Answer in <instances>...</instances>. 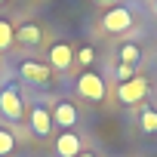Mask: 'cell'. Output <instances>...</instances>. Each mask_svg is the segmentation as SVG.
I'll return each mask as SVG.
<instances>
[{
	"mask_svg": "<svg viewBox=\"0 0 157 157\" xmlns=\"http://www.w3.org/2000/svg\"><path fill=\"white\" fill-rule=\"evenodd\" d=\"M145 96H148V80H145V77H129V80H123L117 86V99L123 105H136Z\"/></svg>",
	"mask_w": 157,
	"mask_h": 157,
	"instance_id": "6da1fadb",
	"label": "cell"
},
{
	"mask_svg": "<svg viewBox=\"0 0 157 157\" xmlns=\"http://www.w3.org/2000/svg\"><path fill=\"white\" fill-rule=\"evenodd\" d=\"M77 93H80L83 99H90V102H102L105 99V80H102L99 74L86 71V74L77 77Z\"/></svg>",
	"mask_w": 157,
	"mask_h": 157,
	"instance_id": "7a4b0ae2",
	"label": "cell"
},
{
	"mask_svg": "<svg viewBox=\"0 0 157 157\" xmlns=\"http://www.w3.org/2000/svg\"><path fill=\"white\" fill-rule=\"evenodd\" d=\"M102 28H105L108 34H123V31H129V28H132V13H129V10H123V6H114V10H108V13H105Z\"/></svg>",
	"mask_w": 157,
	"mask_h": 157,
	"instance_id": "3957f363",
	"label": "cell"
},
{
	"mask_svg": "<svg viewBox=\"0 0 157 157\" xmlns=\"http://www.w3.org/2000/svg\"><path fill=\"white\" fill-rule=\"evenodd\" d=\"M0 111H3L10 120H22L25 114V105H22V96L16 86H6L3 93H0Z\"/></svg>",
	"mask_w": 157,
	"mask_h": 157,
	"instance_id": "277c9868",
	"label": "cell"
},
{
	"mask_svg": "<svg viewBox=\"0 0 157 157\" xmlns=\"http://www.w3.org/2000/svg\"><path fill=\"white\" fill-rule=\"evenodd\" d=\"M31 132L40 139H46L52 132V114L46 108H31Z\"/></svg>",
	"mask_w": 157,
	"mask_h": 157,
	"instance_id": "5b68a950",
	"label": "cell"
},
{
	"mask_svg": "<svg viewBox=\"0 0 157 157\" xmlns=\"http://www.w3.org/2000/svg\"><path fill=\"white\" fill-rule=\"evenodd\" d=\"M16 40H19L22 46H37V43L43 40V31H40V25L25 22V25H19V28H16Z\"/></svg>",
	"mask_w": 157,
	"mask_h": 157,
	"instance_id": "8992f818",
	"label": "cell"
},
{
	"mask_svg": "<svg viewBox=\"0 0 157 157\" xmlns=\"http://www.w3.org/2000/svg\"><path fill=\"white\" fill-rule=\"evenodd\" d=\"M56 154L59 157H77L80 154V139H77L74 132H62L56 139Z\"/></svg>",
	"mask_w": 157,
	"mask_h": 157,
	"instance_id": "52a82bcc",
	"label": "cell"
},
{
	"mask_svg": "<svg viewBox=\"0 0 157 157\" xmlns=\"http://www.w3.org/2000/svg\"><path fill=\"white\" fill-rule=\"evenodd\" d=\"M52 120H56L59 126H65V129H71V126L77 123V108H74L71 102H59V105L52 108Z\"/></svg>",
	"mask_w": 157,
	"mask_h": 157,
	"instance_id": "ba28073f",
	"label": "cell"
},
{
	"mask_svg": "<svg viewBox=\"0 0 157 157\" xmlns=\"http://www.w3.org/2000/svg\"><path fill=\"white\" fill-rule=\"evenodd\" d=\"M71 46L68 43H56L52 49H49V62H52V68H59V71H65V68H71Z\"/></svg>",
	"mask_w": 157,
	"mask_h": 157,
	"instance_id": "9c48e42d",
	"label": "cell"
},
{
	"mask_svg": "<svg viewBox=\"0 0 157 157\" xmlns=\"http://www.w3.org/2000/svg\"><path fill=\"white\" fill-rule=\"evenodd\" d=\"M22 77L31 83H46L49 80V68L46 65H37V62H25L22 65Z\"/></svg>",
	"mask_w": 157,
	"mask_h": 157,
	"instance_id": "30bf717a",
	"label": "cell"
},
{
	"mask_svg": "<svg viewBox=\"0 0 157 157\" xmlns=\"http://www.w3.org/2000/svg\"><path fill=\"white\" fill-rule=\"evenodd\" d=\"M13 40H16V28H13L6 19H0V52L10 49V46H13Z\"/></svg>",
	"mask_w": 157,
	"mask_h": 157,
	"instance_id": "8fae6325",
	"label": "cell"
},
{
	"mask_svg": "<svg viewBox=\"0 0 157 157\" xmlns=\"http://www.w3.org/2000/svg\"><path fill=\"white\" fill-rule=\"evenodd\" d=\"M139 56H142V52H139L136 43H123V46H120V62H123V65H136Z\"/></svg>",
	"mask_w": 157,
	"mask_h": 157,
	"instance_id": "7c38bea8",
	"label": "cell"
},
{
	"mask_svg": "<svg viewBox=\"0 0 157 157\" xmlns=\"http://www.w3.org/2000/svg\"><path fill=\"white\" fill-rule=\"evenodd\" d=\"M13 151H16V136L6 132V129H0V157H6Z\"/></svg>",
	"mask_w": 157,
	"mask_h": 157,
	"instance_id": "4fadbf2b",
	"label": "cell"
},
{
	"mask_svg": "<svg viewBox=\"0 0 157 157\" xmlns=\"http://www.w3.org/2000/svg\"><path fill=\"white\" fill-rule=\"evenodd\" d=\"M142 129L145 132H157V111H142Z\"/></svg>",
	"mask_w": 157,
	"mask_h": 157,
	"instance_id": "5bb4252c",
	"label": "cell"
},
{
	"mask_svg": "<svg viewBox=\"0 0 157 157\" xmlns=\"http://www.w3.org/2000/svg\"><path fill=\"white\" fill-rule=\"evenodd\" d=\"M129 77H136V74H132V65H123V62H120V65H117V83L129 80Z\"/></svg>",
	"mask_w": 157,
	"mask_h": 157,
	"instance_id": "9a60e30c",
	"label": "cell"
},
{
	"mask_svg": "<svg viewBox=\"0 0 157 157\" xmlns=\"http://www.w3.org/2000/svg\"><path fill=\"white\" fill-rule=\"evenodd\" d=\"M77 62L80 65H93V46H83L80 52H77Z\"/></svg>",
	"mask_w": 157,
	"mask_h": 157,
	"instance_id": "2e32d148",
	"label": "cell"
},
{
	"mask_svg": "<svg viewBox=\"0 0 157 157\" xmlns=\"http://www.w3.org/2000/svg\"><path fill=\"white\" fill-rule=\"evenodd\" d=\"M96 3H102V6H117V0H96Z\"/></svg>",
	"mask_w": 157,
	"mask_h": 157,
	"instance_id": "e0dca14e",
	"label": "cell"
},
{
	"mask_svg": "<svg viewBox=\"0 0 157 157\" xmlns=\"http://www.w3.org/2000/svg\"><path fill=\"white\" fill-rule=\"evenodd\" d=\"M77 157H96V154H77Z\"/></svg>",
	"mask_w": 157,
	"mask_h": 157,
	"instance_id": "ac0fdd59",
	"label": "cell"
},
{
	"mask_svg": "<svg viewBox=\"0 0 157 157\" xmlns=\"http://www.w3.org/2000/svg\"><path fill=\"white\" fill-rule=\"evenodd\" d=\"M0 3H3V0H0Z\"/></svg>",
	"mask_w": 157,
	"mask_h": 157,
	"instance_id": "d6986e66",
	"label": "cell"
},
{
	"mask_svg": "<svg viewBox=\"0 0 157 157\" xmlns=\"http://www.w3.org/2000/svg\"><path fill=\"white\" fill-rule=\"evenodd\" d=\"M154 10H157V6H154Z\"/></svg>",
	"mask_w": 157,
	"mask_h": 157,
	"instance_id": "ffe728a7",
	"label": "cell"
}]
</instances>
